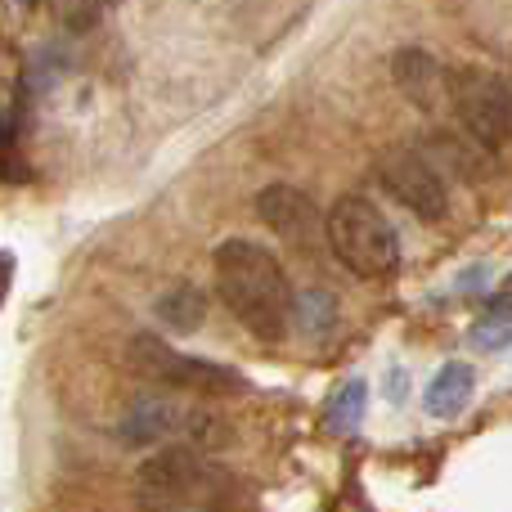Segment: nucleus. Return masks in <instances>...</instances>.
<instances>
[{"instance_id":"obj_10","label":"nucleus","mask_w":512,"mask_h":512,"mask_svg":"<svg viewBox=\"0 0 512 512\" xmlns=\"http://www.w3.org/2000/svg\"><path fill=\"white\" fill-rule=\"evenodd\" d=\"M472 391H477V373H472V364L450 360L432 382H427L423 409H427L432 418H459L463 409H468Z\"/></svg>"},{"instance_id":"obj_2","label":"nucleus","mask_w":512,"mask_h":512,"mask_svg":"<svg viewBox=\"0 0 512 512\" xmlns=\"http://www.w3.org/2000/svg\"><path fill=\"white\" fill-rule=\"evenodd\" d=\"M144 512H216L239 504V481L194 445H162L135 472Z\"/></svg>"},{"instance_id":"obj_11","label":"nucleus","mask_w":512,"mask_h":512,"mask_svg":"<svg viewBox=\"0 0 512 512\" xmlns=\"http://www.w3.org/2000/svg\"><path fill=\"white\" fill-rule=\"evenodd\" d=\"M153 315H158V324L167 328V333L189 337V333H198L207 319V292L198 288V283H171V288L153 301Z\"/></svg>"},{"instance_id":"obj_14","label":"nucleus","mask_w":512,"mask_h":512,"mask_svg":"<svg viewBox=\"0 0 512 512\" xmlns=\"http://www.w3.org/2000/svg\"><path fill=\"white\" fill-rule=\"evenodd\" d=\"M301 310V324H306V333H324L328 324H333V297L328 292H310V297H301V306H292V315Z\"/></svg>"},{"instance_id":"obj_15","label":"nucleus","mask_w":512,"mask_h":512,"mask_svg":"<svg viewBox=\"0 0 512 512\" xmlns=\"http://www.w3.org/2000/svg\"><path fill=\"white\" fill-rule=\"evenodd\" d=\"M14 5H18V9H32V5H36V0H14Z\"/></svg>"},{"instance_id":"obj_4","label":"nucleus","mask_w":512,"mask_h":512,"mask_svg":"<svg viewBox=\"0 0 512 512\" xmlns=\"http://www.w3.org/2000/svg\"><path fill=\"white\" fill-rule=\"evenodd\" d=\"M126 364L140 373L144 382L153 387H171V391H203V396H239L248 382L243 373L225 369V364H212V360H194V355H180L171 351L162 337L153 333H140L131 337L126 346Z\"/></svg>"},{"instance_id":"obj_9","label":"nucleus","mask_w":512,"mask_h":512,"mask_svg":"<svg viewBox=\"0 0 512 512\" xmlns=\"http://www.w3.org/2000/svg\"><path fill=\"white\" fill-rule=\"evenodd\" d=\"M391 81L396 90L423 113H436L441 99H450V72L436 63V54L418 50V45H400L391 54Z\"/></svg>"},{"instance_id":"obj_1","label":"nucleus","mask_w":512,"mask_h":512,"mask_svg":"<svg viewBox=\"0 0 512 512\" xmlns=\"http://www.w3.org/2000/svg\"><path fill=\"white\" fill-rule=\"evenodd\" d=\"M216 292L230 315L261 342H279L292 324V283L265 243L225 239L216 248Z\"/></svg>"},{"instance_id":"obj_16","label":"nucleus","mask_w":512,"mask_h":512,"mask_svg":"<svg viewBox=\"0 0 512 512\" xmlns=\"http://www.w3.org/2000/svg\"><path fill=\"white\" fill-rule=\"evenodd\" d=\"M108 5H113V0H108Z\"/></svg>"},{"instance_id":"obj_6","label":"nucleus","mask_w":512,"mask_h":512,"mask_svg":"<svg viewBox=\"0 0 512 512\" xmlns=\"http://www.w3.org/2000/svg\"><path fill=\"white\" fill-rule=\"evenodd\" d=\"M378 180L387 185V194L396 198L400 207H409V212L418 216V221L436 225V221H445V212H450V194H445L441 171H436L418 149H405V144L382 149Z\"/></svg>"},{"instance_id":"obj_13","label":"nucleus","mask_w":512,"mask_h":512,"mask_svg":"<svg viewBox=\"0 0 512 512\" xmlns=\"http://www.w3.org/2000/svg\"><path fill=\"white\" fill-rule=\"evenodd\" d=\"M360 414H364V382H351V387H346L342 396L333 400V409H328V423H333V432H355Z\"/></svg>"},{"instance_id":"obj_3","label":"nucleus","mask_w":512,"mask_h":512,"mask_svg":"<svg viewBox=\"0 0 512 512\" xmlns=\"http://www.w3.org/2000/svg\"><path fill=\"white\" fill-rule=\"evenodd\" d=\"M324 239L355 279H387L400 265V239L391 221L364 194H342L324 216Z\"/></svg>"},{"instance_id":"obj_7","label":"nucleus","mask_w":512,"mask_h":512,"mask_svg":"<svg viewBox=\"0 0 512 512\" xmlns=\"http://www.w3.org/2000/svg\"><path fill=\"white\" fill-rule=\"evenodd\" d=\"M256 216L265 221V230H274V239H283L288 248H315L324 216H319L315 198L301 194L297 185H265L256 194Z\"/></svg>"},{"instance_id":"obj_12","label":"nucleus","mask_w":512,"mask_h":512,"mask_svg":"<svg viewBox=\"0 0 512 512\" xmlns=\"http://www.w3.org/2000/svg\"><path fill=\"white\" fill-rule=\"evenodd\" d=\"M50 14L68 32H90L108 14V0H50Z\"/></svg>"},{"instance_id":"obj_5","label":"nucleus","mask_w":512,"mask_h":512,"mask_svg":"<svg viewBox=\"0 0 512 512\" xmlns=\"http://www.w3.org/2000/svg\"><path fill=\"white\" fill-rule=\"evenodd\" d=\"M450 104L481 149H504L512 140V86L504 77L481 68L450 72Z\"/></svg>"},{"instance_id":"obj_8","label":"nucleus","mask_w":512,"mask_h":512,"mask_svg":"<svg viewBox=\"0 0 512 512\" xmlns=\"http://www.w3.org/2000/svg\"><path fill=\"white\" fill-rule=\"evenodd\" d=\"M189 418H194V409H185L176 396H167V391H144V396H135L131 405H126L122 423H117V436H122V445H158L167 441L171 432H180V427H189Z\"/></svg>"}]
</instances>
